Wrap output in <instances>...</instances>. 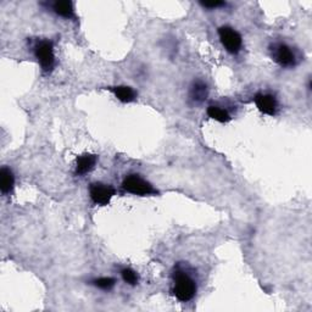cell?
Wrapping results in <instances>:
<instances>
[{"mask_svg": "<svg viewBox=\"0 0 312 312\" xmlns=\"http://www.w3.org/2000/svg\"><path fill=\"white\" fill-rule=\"evenodd\" d=\"M121 275H122V278H124L125 282L128 283V284L135 285L138 283V275L134 272L133 270H131V269L122 270Z\"/></svg>", "mask_w": 312, "mask_h": 312, "instance_id": "cell-15", "label": "cell"}, {"mask_svg": "<svg viewBox=\"0 0 312 312\" xmlns=\"http://www.w3.org/2000/svg\"><path fill=\"white\" fill-rule=\"evenodd\" d=\"M34 54L36 58L42 66L43 71L50 72L55 65V55L53 43L49 40H40L34 46Z\"/></svg>", "mask_w": 312, "mask_h": 312, "instance_id": "cell-2", "label": "cell"}, {"mask_svg": "<svg viewBox=\"0 0 312 312\" xmlns=\"http://www.w3.org/2000/svg\"><path fill=\"white\" fill-rule=\"evenodd\" d=\"M53 10L60 16L66 17V18H75V10L74 5L71 2L67 0H62V2H55L53 4Z\"/></svg>", "mask_w": 312, "mask_h": 312, "instance_id": "cell-10", "label": "cell"}, {"mask_svg": "<svg viewBox=\"0 0 312 312\" xmlns=\"http://www.w3.org/2000/svg\"><path fill=\"white\" fill-rule=\"evenodd\" d=\"M175 279V286H173V293L175 296L179 301L187 302L194 298L197 293V284L193 279L189 277L187 273L177 271L173 276Z\"/></svg>", "mask_w": 312, "mask_h": 312, "instance_id": "cell-1", "label": "cell"}, {"mask_svg": "<svg viewBox=\"0 0 312 312\" xmlns=\"http://www.w3.org/2000/svg\"><path fill=\"white\" fill-rule=\"evenodd\" d=\"M97 156L93 154H84L77 157V166H76V173L77 175H84V173L92 171L97 163Z\"/></svg>", "mask_w": 312, "mask_h": 312, "instance_id": "cell-8", "label": "cell"}, {"mask_svg": "<svg viewBox=\"0 0 312 312\" xmlns=\"http://www.w3.org/2000/svg\"><path fill=\"white\" fill-rule=\"evenodd\" d=\"M255 104H256L257 109L265 115L273 116L276 115L277 109H278V103L277 99L271 94H257L255 97Z\"/></svg>", "mask_w": 312, "mask_h": 312, "instance_id": "cell-7", "label": "cell"}, {"mask_svg": "<svg viewBox=\"0 0 312 312\" xmlns=\"http://www.w3.org/2000/svg\"><path fill=\"white\" fill-rule=\"evenodd\" d=\"M207 115L210 116L211 118L216 119L219 122H228L231 119V116L229 113L226 111V110L219 108V106H209L207 109Z\"/></svg>", "mask_w": 312, "mask_h": 312, "instance_id": "cell-13", "label": "cell"}, {"mask_svg": "<svg viewBox=\"0 0 312 312\" xmlns=\"http://www.w3.org/2000/svg\"><path fill=\"white\" fill-rule=\"evenodd\" d=\"M111 90L113 92V94H115V97L122 103L133 102V100L135 99V95H137L133 88L127 87V86H118V87L111 88Z\"/></svg>", "mask_w": 312, "mask_h": 312, "instance_id": "cell-11", "label": "cell"}, {"mask_svg": "<svg viewBox=\"0 0 312 312\" xmlns=\"http://www.w3.org/2000/svg\"><path fill=\"white\" fill-rule=\"evenodd\" d=\"M273 58L280 66L283 67H291V66L295 65V55L293 53V50L289 48L285 44H276L273 45L272 49Z\"/></svg>", "mask_w": 312, "mask_h": 312, "instance_id": "cell-6", "label": "cell"}, {"mask_svg": "<svg viewBox=\"0 0 312 312\" xmlns=\"http://www.w3.org/2000/svg\"><path fill=\"white\" fill-rule=\"evenodd\" d=\"M219 36L223 46L227 49V52L232 54H237L242 48V37L237 31L228 26H223L219 28Z\"/></svg>", "mask_w": 312, "mask_h": 312, "instance_id": "cell-4", "label": "cell"}, {"mask_svg": "<svg viewBox=\"0 0 312 312\" xmlns=\"http://www.w3.org/2000/svg\"><path fill=\"white\" fill-rule=\"evenodd\" d=\"M122 188L125 189L127 193L135 194V195H150L156 194V190L154 189L149 182L146 179L139 177L138 175H131L125 178L124 183H122Z\"/></svg>", "mask_w": 312, "mask_h": 312, "instance_id": "cell-3", "label": "cell"}, {"mask_svg": "<svg viewBox=\"0 0 312 312\" xmlns=\"http://www.w3.org/2000/svg\"><path fill=\"white\" fill-rule=\"evenodd\" d=\"M207 97V87L203 82H195L190 89V98L195 103H201Z\"/></svg>", "mask_w": 312, "mask_h": 312, "instance_id": "cell-12", "label": "cell"}, {"mask_svg": "<svg viewBox=\"0 0 312 312\" xmlns=\"http://www.w3.org/2000/svg\"><path fill=\"white\" fill-rule=\"evenodd\" d=\"M201 5H203L204 8H207V9H216V8H220V6H225L226 3H223V2H205V3H201Z\"/></svg>", "mask_w": 312, "mask_h": 312, "instance_id": "cell-16", "label": "cell"}, {"mask_svg": "<svg viewBox=\"0 0 312 312\" xmlns=\"http://www.w3.org/2000/svg\"><path fill=\"white\" fill-rule=\"evenodd\" d=\"M93 283L94 285L98 286V288L103 289V291H110V289L113 288L116 280L113 278H110V277H103V278L95 279Z\"/></svg>", "mask_w": 312, "mask_h": 312, "instance_id": "cell-14", "label": "cell"}, {"mask_svg": "<svg viewBox=\"0 0 312 312\" xmlns=\"http://www.w3.org/2000/svg\"><path fill=\"white\" fill-rule=\"evenodd\" d=\"M15 184V177L12 175L11 170H9L8 167H3L0 170V189H2L3 194L10 193L14 188Z\"/></svg>", "mask_w": 312, "mask_h": 312, "instance_id": "cell-9", "label": "cell"}, {"mask_svg": "<svg viewBox=\"0 0 312 312\" xmlns=\"http://www.w3.org/2000/svg\"><path fill=\"white\" fill-rule=\"evenodd\" d=\"M90 198L98 205H108L115 195V189L109 184L93 183L89 188Z\"/></svg>", "mask_w": 312, "mask_h": 312, "instance_id": "cell-5", "label": "cell"}]
</instances>
